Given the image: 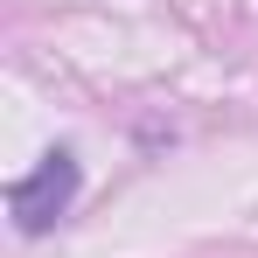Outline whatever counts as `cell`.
Instances as JSON below:
<instances>
[{"mask_svg": "<svg viewBox=\"0 0 258 258\" xmlns=\"http://www.w3.org/2000/svg\"><path fill=\"white\" fill-rule=\"evenodd\" d=\"M77 203V154H42V168L21 174L14 188H7V216H14V230L21 237H35V230H49L56 216Z\"/></svg>", "mask_w": 258, "mask_h": 258, "instance_id": "cell-1", "label": "cell"}]
</instances>
